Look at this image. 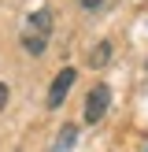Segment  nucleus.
I'll return each mask as SVG.
<instances>
[{
    "label": "nucleus",
    "mask_w": 148,
    "mask_h": 152,
    "mask_svg": "<svg viewBox=\"0 0 148 152\" xmlns=\"http://www.w3.org/2000/svg\"><path fill=\"white\" fill-rule=\"evenodd\" d=\"M4 108H7V86L0 82V111H4Z\"/></svg>",
    "instance_id": "6"
},
{
    "label": "nucleus",
    "mask_w": 148,
    "mask_h": 152,
    "mask_svg": "<svg viewBox=\"0 0 148 152\" xmlns=\"http://www.w3.org/2000/svg\"><path fill=\"white\" fill-rule=\"evenodd\" d=\"M74 82H78V71H74V67H63V71L56 74V82H52V89H48V108H59V104L70 96Z\"/></svg>",
    "instance_id": "2"
},
{
    "label": "nucleus",
    "mask_w": 148,
    "mask_h": 152,
    "mask_svg": "<svg viewBox=\"0 0 148 152\" xmlns=\"http://www.w3.org/2000/svg\"><path fill=\"white\" fill-rule=\"evenodd\" d=\"M74 137H78V130H74V126H67V130L59 134V141H56V148H67V145H74Z\"/></svg>",
    "instance_id": "5"
},
{
    "label": "nucleus",
    "mask_w": 148,
    "mask_h": 152,
    "mask_svg": "<svg viewBox=\"0 0 148 152\" xmlns=\"http://www.w3.org/2000/svg\"><path fill=\"white\" fill-rule=\"evenodd\" d=\"M48 37H52V11L41 7V11H33L26 19V26H22V48H26L30 56H41V52L48 48Z\"/></svg>",
    "instance_id": "1"
},
{
    "label": "nucleus",
    "mask_w": 148,
    "mask_h": 152,
    "mask_svg": "<svg viewBox=\"0 0 148 152\" xmlns=\"http://www.w3.org/2000/svg\"><path fill=\"white\" fill-rule=\"evenodd\" d=\"M107 104H111V89L107 86L89 89V96H85V123H100L104 111H107Z\"/></svg>",
    "instance_id": "3"
},
{
    "label": "nucleus",
    "mask_w": 148,
    "mask_h": 152,
    "mask_svg": "<svg viewBox=\"0 0 148 152\" xmlns=\"http://www.w3.org/2000/svg\"><path fill=\"white\" fill-rule=\"evenodd\" d=\"M107 59H111V45H107V41H100V45H93V48H89V67H93V71L107 67Z\"/></svg>",
    "instance_id": "4"
},
{
    "label": "nucleus",
    "mask_w": 148,
    "mask_h": 152,
    "mask_svg": "<svg viewBox=\"0 0 148 152\" xmlns=\"http://www.w3.org/2000/svg\"><path fill=\"white\" fill-rule=\"evenodd\" d=\"M100 4H104V0H81V7H89V11H96Z\"/></svg>",
    "instance_id": "7"
}]
</instances>
